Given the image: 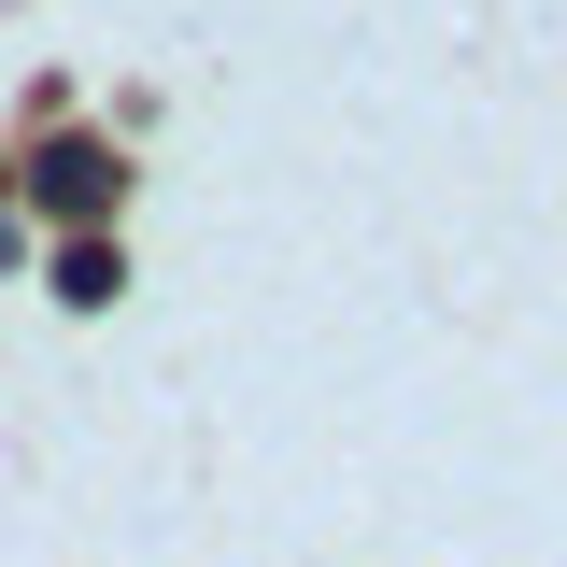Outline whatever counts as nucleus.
<instances>
[{
  "instance_id": "1",
  "label": "nucleus",
  "mask_w": 567,
  "mask_h": 567,
  "mask_svg": "<svg viewBox=\"0 0 567 567\" xmlns=\"http://www.w3.org/2000/svg\"><path fill=\"white\" fill-rule=\"evenodd\" d=\"M29 199L58 213V227H100V213L128 199V156H114V142H43V156H29Z\"/></svg>"
},
{
  "instance_id": "2",
  "label": "nucleus",
  "mask_w": 567,
  "mask_h": 567,
  "mask_svg": "<svg viewBox=\"0 0 567 567\" xmlns=\"http://www.w3.org/2000/svg\"><path fill=\"white\" fill-rule=\"evenodd\" d=\"M58 298H71V312H100V298H128V270H114V241H58Z\"/></svg>"
}]
</instances>
